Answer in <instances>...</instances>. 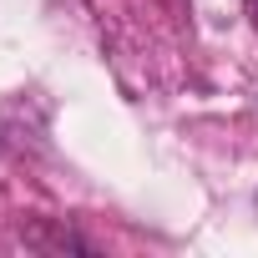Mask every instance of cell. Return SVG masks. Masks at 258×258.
<instances>
[{
  "label": "cell",
  "mask_w": 258,
  "mask_h": 258,
  "mask_svg": "<svg viewBox=\"0 0 258 258\" xmlns=\"http://www.w3.org/2000/svg\"><path fill=\"white\" fill-rule=\"evenodd\" d=\"M243 16L253 21V31H258V0H243Z\"/></svg>",
  "instance_id": "obj_2"
},
{
  "label": "cell",
  "mask_w": 258,
  "mask_h": 258,
  "mask_svg": "<svg viewBox=\"0 0 258 258\" xmlns=\"http://www.w3.org/2000/svg\"><path fill=\"white\" fill-rule=\"evenodd\" d=\"M21 243H26V248H41V253H91L86 238H76L71 228H51V223L21 228Z\"/></svg>",
  "instance_id": "obj_1"
}]
</instances>
